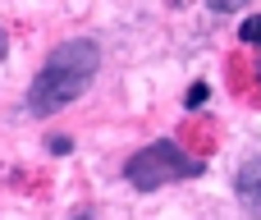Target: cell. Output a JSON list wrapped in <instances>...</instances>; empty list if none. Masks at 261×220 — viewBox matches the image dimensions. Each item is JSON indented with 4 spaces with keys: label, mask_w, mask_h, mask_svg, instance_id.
<instances>
[{
    "label": "cell",
    "mask_w": 261,
    "mask_h": 220,
    "mask_svg": "<svg viewBox=\"0 0 261 220\" xmlns=\"http://www.w3.org/2000/svg\"><path fill=\"white\" fill-rule=\"evenodd\" d=\"M96 69H101L96 41H87V37L60 41V46L46 55V64L37 69L32 87H28V110H32V115H55V110H64L69 101H78V96L92 87Z\"/></svg>",
    "instance_id": "1"
},
{
    "label": "cell",
    "mask_w": 261,
    "mask_h": 220,
    "mask_svg": "<svg viewBox=\"0 0 261 220\" xmlns=\"http://www.w3.org/2000/svg\"><path fill=\"white\" fill-rule=\"evenodd\" d=\"M206 165H202V156H188L179 142H170V138H161V142H151V147H142V152H133L128 156V165H124V175H128V184L133 188H142V193H151V188H165V184H174V179H197Z\"/></svg>",
    "instance_id": "2"
},
{
    "label": "cell",
    "mask_w": 261,
    "mask_h": 220,
    "mask_svg": "<svg viewBox=\"0 0 261 220\" xmlns=\"http://www.w3.org/2000/svg\"><path fill=\"white\" fill-rule=\"evenodd\" d=\"M234 188H239V202H243L252 216H261V156L243 161V170H239Z\"/></svg>",
    "instance_id": "3"
},
{
    "label": "cell",
    "mask_w": 261,
    "mask_h": 220,
    "mask_svg": "<svg viewBox=\"0 0 261 220\" xmlns=\"http://www.w3.org/2000/svg\"><path fill=\"white\" fill-rule=\"evenodd\" d=\"M239 37H243L248 46H261V14H257V18H248V23H243V32H239Z\"/></svg>",
    "instance_id": "4"
},
{
    "label": "cell",
    "mask_w": 261,
    "mask_h": 220,
    "mask_svg": "<svg viewBox=\"0 0 261 220\" xmlns=\"http://www.w3.org/2000/svg\"><path fill=\"white\" fill-rule=\"evenodd\" d=\"M206 5H211V9H220V14H229V9H243L248 0H206Z\"/></svg>",
    "instance_id": "5"
},
{
    "label": "cell",
    "mask_w": 261,
    "mask_h": 220,
    "mask_svg": "<svg viewBox=\"0 0 261 220\" xmlns=\"http://www.w3.org/2000/svg\"><path fill=\"white\" fill-rule=\"evenodd\" d=\"M50 152H55V156H64V152H73V142H69V138H50Z\"/></svg>",
    "instance_id": "6"
},
{
    "label": "cell",
    "mask_w": 261,
    "mask_h": 220,
    "mask_svg": "<svg viewBox=\"0 0 261 220\" xmlns=\"http://www.w3.org/2000/svg\"><path fill=\"white\" fill-rule=\"evenodd\" d=\"M5 51H9V41H5V28H0V60H5Z\"/></svg>",
    "instance_id": "7"
},
{
    "label": "cell",
    "mask_w": 261,
    "mask_h": 220,
    "mask_svg": "<svg viewBox=\"0 0 261 220\" xmlns=\"http://www.w3.org/2000/svg\"><path fill=\"white\" fill-rule=\"evenodd\" d=\"M73 220H92V216H73Z\"/></svg>",
    "instance_id": "8"
}]
</instances>
